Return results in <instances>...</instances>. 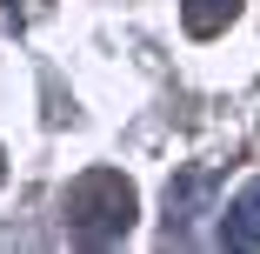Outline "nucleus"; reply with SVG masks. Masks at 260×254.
<instances>
[{"label": "nucleus", "mask_w": 260, "mask_h": 254, "mask_svg": "<svg viewBox=\"0 0 260 254\" xmlns=\"http://www.w3.org/2000/svg\"><path fill=\"white\" fill-rule=\"evenodd\" d=\"M134 228V181L114 167H93L67 187V241L74 247H114Z\"/></svg>", "instance_id": "nucleus-1"}, {"label": "nucleus", "mask_w": 260, "mask_h": 254, "mask_svg": "<svg viewBox=\"0 0 260 254\" xmlns=\"http://www.w3.org/2000/svg\"><path fill=\"white\" fill-rule=\"evenodd\" d=\"M207 194H214V174H207V167H193V174H180L167 187V241H187L193 234V214H200Z\"/></svg>", "instance_id": "nucleus-2"}, {"label": "nucleus", "mask_w": 260, "mask_h": 254, "mask_svg": "<svg viewBox=\"0 0 260 254\" xmlns=\"http://www.w3.org/2000/svg\"><path fill=\"white\" fill-rule=\"evenodd\" d=\"M220 241H227V247H260V181H247V187L227 201V214H220Z\"/></svg>", "instance_id": "nucleus-3"}, {"label": "nucleus", "mask_w": 260, "mask_h": 254, "mask_svg": "<svg viewBox=\"0 0 260 254\" xmlns=\"http://www.w3.org/2000/svg\"><path fill=\"white\" fill-rule=\"evenodd\" d=\"M234 14H240V0H180V20H187L193 40H214Z\"/></svg>", "instance_id": "nucleus-4"}, {"label": "nucleus", "mask_w": 260, "mask_h": 254, "mask_svg": "<svg viewBox=\"0 0 260 254\" xmlns=\"http://www.w3.org/2000/svg\"><path fill=\"white\" fill-rule=\"evenodd\" d=\"M0 174H7V161H0Z\"/></svg>", "instance_id": "nucleus-5"}]
</instances>
